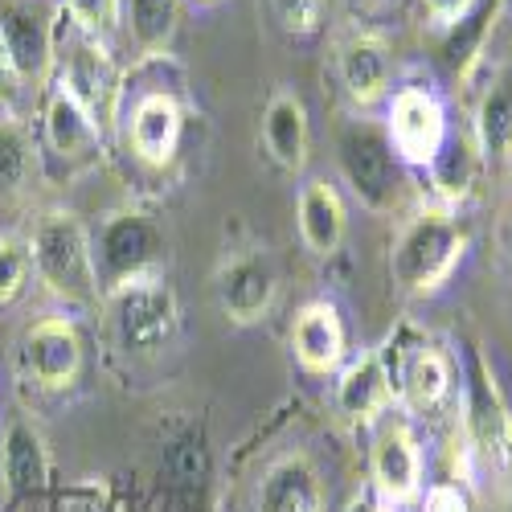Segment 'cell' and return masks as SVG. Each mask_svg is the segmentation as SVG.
<instances>
[{
    "mask_svg": "<svg viewBox=\"0 0 512 512\" xmlns=\"http://www.w3.org/2000/svg\"><path fill=\"white\" fill-rule=\"evenodd\" d=\"M66 13L78 29L107 41V33H115V25L123 17V0H66Z\"/></svg>",
    "mask_w": 512,
    "mask_h": 512,
    "instance_id": "cell-29",
    "label": "cell"
},
{
    "mask_svg": "<svg viewBox=\"0 0 512 512\" xmlns=\"http://www.w3.org/2000/svg\"><path fill=\"white\" fill-rule=\"evenodd\" d=\"M336 74L357 107H373L394 87V54L377 33H353L336 50Z\"/></svg>",
    "mask_w": 512,
    "mask_h": 512,
    "instance_id": "cell-19",
    "label": "cell"
},
{
    "mask_svg": "<svg viewBox=\"0 0 512 512\" xmlns=\"http://www.w3.org/2000/svg\"><path fill=\"white\" fill-rule=\"evenodd\" d=\"M181 140H185V107L177 103V95L144 91L132 103V119H127L132 156L148 168H168L181 152Z\"/></svg>",
    "mask_w": 512,
    "mask_h": 512,
    "instance_id": "cell-16",
    "label": "cell"
},
{
    "mask_svg": "<svg viewBox=\"0 0 512 512\" xmlns=\"http://www.w3.org/2000/svg\"><path fill=\"white\" fill-rule=\"evenodd\" d=\"M197 5H218V0H197Z\"/></svg>",
    "mask_w": 512,
    "mask_h": 512,
    "instance_id": "cell-37",
    "label": "cell"
},
{
    "mask_svg": "<svg viewBox=\"0 0 512 512\" xmlns=\"http://www.w3.org/2000/svg\"><path fill=\"white\" fill-rule=\"evenodd\" d=\"M463 439L488 472L512 476V406L480 345L463 349Z\"/></svg>",
    "mask_w": 512,
    "mask_h": 512,
    "instance_id": "cell-5",
    "label": "cell"
},
{
    "mask_svg": "<svg viewBox=\"0 0 512 512\" xmlns=\"http://www.w3.org/2000/svg\"><path fill=\"white\" fill-rule=\"evenodd\" d=\"M91 250H95L99 287L115 291L132 279L160 275V267L168 259V234L156 213L127 205V209L107 213L103 226L91 234Z\"/></svg>",
    "mask_w": 512,
    "mask_h": 512,
    "instance_id": "cell-3",
    "label": "cell"
},
{
    "mask_svg": "<svg viewBox=\"0 0 512 512\" xmlns=\"http://www.w3.org/2000/svg\"><path fill=\"white\" fill-rule=\"evenodd\" d=\"M386 136L402 164L431 168V160L443 152V144L451 136L447 107L426 87H398L386 107Z\"/></svg>",
    "mask_w": 512,
    "mask_h": 512,
    "instance_id": "cell-10",
    "label": "cell"
},
{
    "mask_svg": "<svg viewBox=\"0 0 512 512\" xmlns=\"http://www.w3.org/2000/svg\"><path fill=\"white\" fill-rule=\"evenodd\" d=\"M472 140L480 148L484 164H508L512 160V70H500L476 107Z\"/></svg>",
    "mask_w": 512,
    "mask_h": 512,
    "instance_id": "cell-24",
    "label": "cell"
},
{
    "mask_svg": "<svg viewBox=\"0 0 512 512\" xmlns=\"http://www.w3.org/2000/svg\"><path fill=\"white\" fill-rule=\"evenodd\" d=\"M17 95H21V78H17L13 62H9L5 41H0V111H9L17 103Z\"/></svg>",
    "mask_w": 512,
    "mask_h": 512,
    "instance_id": "cell-32",
    "label": "cell"
},
{
    "mask_svg": "<svg viewBox=\"0 0 512 512\" xmlns=\"http://www.w3.org/2000/svg\"><path fill=\"white\" fill-rule=\"evenodd\" d=\"M263 144L267 156L283 168V173H304L308 168V148H312V123L308 107L295 91H275L263 107Z\"/></svg>",
    "mask_w": 512,
    "mask_h": 512,
    "instance_id": "cell-23",
    "label": "cell"
},
{
    "mask_svg": "<svg viewBox=\"0 0 512 512\" xmlns=\"http://www.w3.org/2000/svg\"><path fill=\"white\" fill-rule=\"evenodd\" d=\"M213 295L230 324H259L275 308L279 275L267 250H238L213 275Z\"/></svg>",
    "mask_w": 512,
    "mask_h": 512,
    "instance_id": "cell-11",
    "label": "cell"
},
{
    "mask_svg": "<svg viewBox=\"0 0 512 512\" xmlns=\"http://www.w3.org/2000/svg\"><path fill=\"white\" fill-rule=\"evenodd\" d=\"M41 123H46V144L58 160L82 168V164H95L103 156V123L82 107L62 82L50 87Z\"/></svg>",
    "mask_w": 512,
    "mask_h": 512,
    "instance_id": "cell-18",
    "label": "cell"
},
{
    "mask_svg": "<svg viewBox=\"0 0 512 512\" xmlns=\"http://www.w3.org/2000/svg\"><path fill=\"white\" fill-rule=\"evenodd\" d=\"M394 402H398V381L386 357H381V349H365L340 365L332 406L349 426H377Z\"/></svg>",
    "mask_w": 512,
    "mask_h": 512,
    "instance_id": "cell-13",
    "label": "cell"
},
{
    "mask_svg": "<svg viewBox=\"0 0 512 512\" xmlns=\"http://www.w3.org/2000/svg\"><path fill=\"white\" fill-rule=\"evenodd\" d=\"M54 74L99 123H107L115 115L119 70H115V58H111L103 37H91L87 29H78L74 21L66 25V33L58 25V70Z\"/></svg>",
    "mask_w": 512,
    "mask_h": 512,
    "instance_id": "cell-8",
    "label": "cell"
},
{
    "mask_svg": "<svg viewBox=\"0 0 512 512\" xmlns=\"http://www.w3.org/2000/svg\"><path fill=\"white\" fill-rule=\"evenodd\" d=\"M21 365L37 390H70L82 373V332L70 316L37 320L21 340Z\"/></svg>",
    "mask_w": 512,
    "mask_h": 512,
    "instance_id": "cell-12",
    "label": "cell"
},
{
    "mask_svg": "<svg viewBox=\"0 0 512 512\" xmlns=\"http://www.w3.org/2000/svg\"><path fill=\"white\" fill-rule=\"evenodd\" d=\"M250 512H328V484L308 451L271 459L254 488Z\"/></svg>",
    "mask_w": 512,
    "mask_h": 512,
    "instance_id": "cell-15",
    "label": "cell"
},
{
    "mask_svg": "<svg viewBox=\"0 0 512 512\" xmlns=\"http://www.w3.org/2000/svg\"><path fill=\"white\" fill-rule=\"evenodd\" d=\"M508 164H512V160H508Z\"/></svg>",
    "mask_w": 512,
    "mask_h": 512,
    "instance_id": "cell-38",
    "label": "cell"
},
{
    "mask_svg": "<svg viewBox=\"0 0 512 512\" xmlns=\"http://www.w3.org/2000/svg\"><path fill=\"white\" fill-rule=\"evenodd\" d=\"M402 361L390 365L398 381V402L414 418H435L455 398V361L439 345H410L398 353Z\"/></svg>",
    "mask_w": 512,
    "mask_h": 512,
    "instance_id": "cell-14",
    "label": "cell"
},
{
    "mask_svg": "<svg viewBox=\"0 0 512 512\" xmlns=\"http://www.w3.org/2000/svg\"><path fill=\"white\" fill-rule=\"evenodd\" d=\"M467 226L447 205H422L402 222L390 250V279L406 295H435L467 254Z\"/></svg>",
    "mask_w": 512,
    "mask_h": 512,
    "instance_id": "cell-1",
    "label": "cell"
},
{
    "mask_svg": "<svg viewBox=\"0 0 512 512\" xmlns=\"http://www.w3.org/2000/svg\"><path fill=\"white\" fill-rule=\"evenodd\" d=\"M336 164L353 197L369 213H390L402 197V160L386 136V123L345 119L336 127Z\"/></svg>",
    "mask_w": 512,
    "mask_h": 512,
    "instance_id": "cell-4",
    "label": "cell"
},
{
    "mask_svg": "<svg viewBox=\"0 0 512 512\" xmlns=\"http://www.w3.org/2000/svg\"><path fill=\"white\" fill-rule=\"evenodd\" d=\"M37 177V148L29 127L17 119H0V197L13 201Z\"/></svg>",
    "mask_w": 512,
    "mask_h": 512,
    "instance_id": "cell-27",
    "label": "cell"
},
{
    "mask_svg": "<svg viewBox=\"0 0 512 512\" xmlns=\"http://www.w3.org/2000/svg\"><path fill=\"white\" fill-rule=\"evenodd\" d=\"M33 259H29V242L21 238H0V308H9L21 300V291L29 287Z\"/></svg>",
    "mask_w": 512,
    "mask_h": 512,
    "instance_id": "cell-28",
    "label": "cell"
},
{
    "mask_svg": "<svg viewBox=\"0 0 512 512\" xmlns=\"http://www.w3.org/2000/svg\"><path fill=\"white\" fill-rule=\"evenodd\" d=\"M0 472H5V488L13 496L46 492V484H50V447H46V435H41L37 422H29L25 414L9 418L5 435H0Z\"/></svg>",
    "mask_w": 512,
    "mask_h": 512,
    "instance_id": "cell-22",
    "label": "cell"
},
{
    "mask_svg": "<svg viewBox=\"0 0 512 512\" xmlns=\"http://www.w3.org/2000/svg\"><path fill=\"white\" fill-rule=\"evenodd\" d=\"M480 168H484V160H480L476 140L467 136V132H459V136L451 132V136H447V144H443V152L431 160V185H435L439 205L455 209L459 201L472 197Z\"/></svg>",
    "mask_w": 512,
    "mask_h": 512,
    "instance_id": "cell-26",
    "label": "cell"
},
{
    "mask_svg": "<svg viewBox=\"0 0 512 512\" xmlns=\"http://www.w3.org/2000/svg\"><path fill=\"white\" fill-rule=\"evenodd\" d=\"M369 488L394 508L418 504L426 488V455L406 418H381L369 447Z\"/></svg>",
    "mask_w": 512,
    "mask_h": 512,
    "instance_id": "cell-9",
    "label": "cell"
},
{
    "mask_svg": "<svg viewBox=\"0 0 512 512\" xmlns=\"http://www.w3.org/2000/svg\"><path fill=\"white\" fill-rule=\"evenodd\" d=\"M119 21L140 58H164L181 29V0H123Z\"/></svg>",
    "mask_w": 512,
    "mask_h": 512,
    "instance_id": "cell-25",
    "label": "cell"
},
{
    "mask_svg": "<svg viewBox=\"0 0 512 512\" xmlns=\"http://www.w3.org/2000/svg\"><path fill=\"white\" fill-rule=\"evenodd\" d=\"M107 316H111V332L119 340V349L132 357L160 353L177 336V324H181L177 291L168 287L164 275L132 279L107 291Z\"/></svg>",
    "mask_w": 512,
    "mask_h": 512,
    "instance_id": "cell-6",
    "label": "cell"
},
{
    "mask_svg": "<svg viewBox=\"0 0 512 512\" xmlns=\"http://www.w3.org/2000/svg\"><path fill=\"white\" fill-rule=\"evenodd\" d=\"M418 512H472V504H467V496H463L455 484L439 480V484H426V488H422Z\"/></svg>",
    "mask_w": 512,
    "mask_h": 512,
    "instance_id": "cell-31",
    "label": "cell"
},
{
    "mask_svg": "<svg viewBox=\"0 0 512 512\" xmlns=\"http://www.w3.org/2000/svg\"><path fill=\"white\" fill-rule=\"evenodd\" d=\"M508 275H512V222H508Z\"/></svg>",
    "mask_w": 512,
    "mask_h": 512,
    "instance_id": "cell-35",
    "label": "cell"
},
{
    "mask_svg": "<svg viewBox=\"0 0 512 512\" xmlns=\"http://www.w3.org/2000/svg\"><path fill=\"white\" fill-rule=\"evenodd\" d=\"M0 41L21 87L50 91L58 70V9L50 0H0Z\"/></svg>",
    "mask_w": 512,
    "mask_h": 512,
    "instance_id": "cell-7",
    "label": "cell"
},
{
    "mask_svg": "<svg viewBox=\"0 0 512 512\" xmlns=\"http://www.w3.org/2000/svg\"><path fill=\"white\" fill-rule=\"evenodd\" d=\"M271 9L291 37H308L324 21V0H271Z\"/></svg>",
    "mask_w": 512,
    "mask_h": 512,
    "instance_id": "cell-30",
    "label": "cell"
},
{
    "mask_svg": "<svg viewBox=\"0 0 512 512\" xmlns=\"http://www.w3.org/2000/svg\"><path fill=\"white\" fill-rule=\"evenodd\" d=\"M291 353L304 373L312 377H336L340 365L349 361V332L340 320L336 304L312 300L291 320Z\"/></svg>",
    "mask_w": 512,
    "mask_h": 512,
    "instance_id": "cell-17",
    "label": "cell"
},
{
    "mask_svg": "<svg viewBox=\"0 0 512 512\" xmlns=\"http://www.w3.org/2000/svg\"><path fill=\"white\" fill-rule=\"evenodd\" d=\"M295 226H300V238L316 259H332L340 250L345 230H349V209L328 177H308L300 185V197H295Z\"/></svg>",
    "mask_w": 512,
    "mask_h": 512,
    "instance_id": "cell-20",
    "label": "cell"
},
{
    "mask_svg": "<svg viewBox=\"0 0 512 512\" xmlns=\"http://www.w3.org/2000/svg\"><path fill=\"white\" fill-rule=\"evenodd\" d=\"M500 5H504V9H508V13H512V0H500Z\"/></svg>",
    "mask_w": 512,
    "mask_h": 512,
    "instance_id": "cell-36",
    "label": "cell"
},
{
    "mask_svg": "<svg viewBox=\"0 0 512 512\" xmlns=\"http://www.w3.org/2000/svg\"><path fill=\"white\" fill-rule=\"evenodd\" d=\"M345 512H398V508H394L390 500H381V496L369 488V492H357V496L349 500V508H345Z\"/></svg>",
    "mask_w": 512,
    "mask_h": 512,
    "instance_id": "cell-34",
    "label": "cell"
},
{
    "mask_svg": "<svg viewBox=\"0 0 512 512\" xmlns=\"http://www.w3.org/2000/svg\"><path fill=\"white\" fill-rule=\"evenodd\" d=\"M500 13H504L500 0H472V5H467L451 25H443V33H439V66L455 82H467L476 74V66L484 62L488 37L496 33Z\"/></svg>",
    "mask_w": 512,
    "mask_h": 512,
    "instance_id": "cell-21",
    "label": "cell"
},
{
    "mask_svg": "<svg viewBox=\"0 0 512 512\" xmlns=\"http://www.w3.org/2000/svg\"><path fill=\"white\" fill-rule=\"evenodd\" d=\"M29 259L33 275L41 279L54 300L70 308H95L99 304V271H95V250H91V230L82 226L78 213L70 209H50L29 234Z\"/></svg>",
    "mask_w": 512,
    "mask_h": 512,
    "instance_id": "cell-2",
    "label": "cell"
},
{
    "mask_svg": "<svg viewBox=\"0 0 512 512\" xmlns=\"http://www.w3.org/2000/svg\"><path fill=\"white\" fill-rule=\"evenodd\" d=\"M422 5H426V17H431V21L443 29V25H451L467 5H472V0H422Z\"/></svg>",
    "mask_w": 512,
    "mask_h": 512,
    "instance_id": "cell-33",
    "label": "cell"
}]
</instances>
